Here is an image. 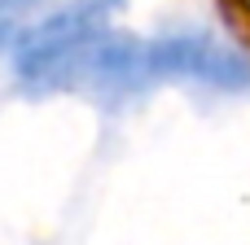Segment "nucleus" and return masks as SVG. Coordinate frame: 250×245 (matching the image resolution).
<instances>
[{
  "label": "nucleus",
  "instance_id": "f257e3e1",
  "mask_svg": "<svg viewBox=\"0 0 250 245\" xmlns=\"http://www.w3.org/2000/svg\"><path fill=\"white\" fill-rule=\"evenodd\" d=\"M123 0H70L44 22L26 26L13 44V70L31 92H62L75 83L83 57L110 35V18Z\"/></svg>",
  "mask_w": 250,
  "mask_h": 245
},
{
  "label": "nucleus",
  "instance_id": "f03ea898",
  "mask_svg": "<svg viewBox=\"0 0 250 245\" xmlns=\"http://www.w3.org/2000/svg\"><path fill=\"white\" fill-rule=\"evenodd\" d=\"M141 70H145V83H154V79H193V83H211V88H246L250 83V57L207 31L163 35L154 44H141Z\"/></svg>",
  "mask_w": 250,
  "mask_h": 245
},
{
  "label": "nucleus",
  "instance_id": "7ed1b4c3",
  "mask_svg": "<svg viewBox=\"0 0 250 245\" xmlns=\"http://www.w3.org/2000/svg\"><path fill=\"white\" fill-rule=\"evenodd\" d=\"M18 35H22V26H18V22H9V18H0V57H4V53H13Z\"/></svg>",
  "mask_w": 250,
  "mask_h": 245
},
{
  "label": "nucleus",
  "instance_id": "20e7f679",
  "mask_svg": "<svg viewBox=\"0 0 250 245\" xmlns=\"http://www.w3.org/2000/svg\"><path fill=\"white\" fill-rule=\"evenodd\" d=\"M35 4H44V0H0V18H9V22H18L26 9H35Z\"/></svg>",
  "mask_w": 250,
  "mask_h": 245
}]
</instances>
